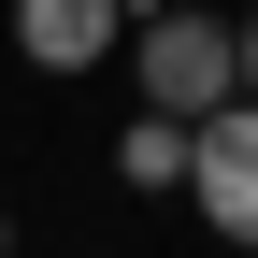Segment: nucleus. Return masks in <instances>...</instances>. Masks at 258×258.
Instances as JSON below:
<instances>
[{"label":"nucleus","mask_w":258,"mask_h":258,"mask_svg":"<svg viewBox=\"0 0 258 258\" xmlns=\"http://www.w3.org/2000/svg\"><path fill=\"white\" fill-rule=\"evenodd\" d=\"M0 258H15V215H0Z\"/></svg>","instance_id":"nucleus-6"},{"label":"nucleus","mask_w":258,"mask_h":258,"mask_svg":"<svg viewBox=\"0 0 258 258\" xmlns=\"http://www.w3.org/2000/svg\"><path fill=\"white\" fill-rule=\"evenodd\" d=\"M129 43V0H15V57L29 72H101Z\"/></svg>","instance_id":"nucleus-3"},{"label":"nucleus","mask_w":258,"mask_h":258,"mask_svg":"<svg viewBox=\"0 0 258 258\" xmlns=\"http://www.w3.org/2000/svg\"><path fill=\"white\" fill-rule=\"evenodd\" d=\"M115 172H129V186H186V129L129 115V129H115Z\"/></svg>","instance_id":"nucleus-4"},{"label":"nucleus","mask_w":258,"mask_h":258,"mask_svg":"<svg viewBox=\"0 0 258 258\" xmlns=\"http://www.w3.org/2000/svg\"><path fill=\"white\" fill-rule=\"evenodd\" d=\"M186 201H201L215 244H258V101H230V115L186 129Z\"/></svg>","instance_id":"nucleus-2"},{"label":"nucleus","mask_w":258,"mask_h":258,"mask_svg":"<svg viewBox=\"0 0 258 258\" xmlns=\"http://www.w3.org/2000/svg\"><path fill=\"white\" fill-rule=\"evenodd\" d=\"M230 57H244V101H258V15H244V29H230Z\"/></svg>","instance_id":"nucleus-5"},{"label":"nucleus","mask_w":258,"mask_h":258,"mask_svg":"<svg viewBox=\"0 0 258 258\" xmlns=\"http://www.w3.org/2000/svg\"><path fill=\"white\" fill-rule=\"evenodd\" d=\"M129 86H144L158 129H201V115L244 101V57H230L215 15H144V29H129Z\"/></svg>","instance_id":"nucleus-1"}]
</instances>
